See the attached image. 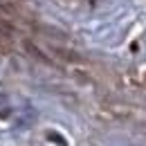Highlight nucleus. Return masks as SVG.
<instances>
[]
</instances>
